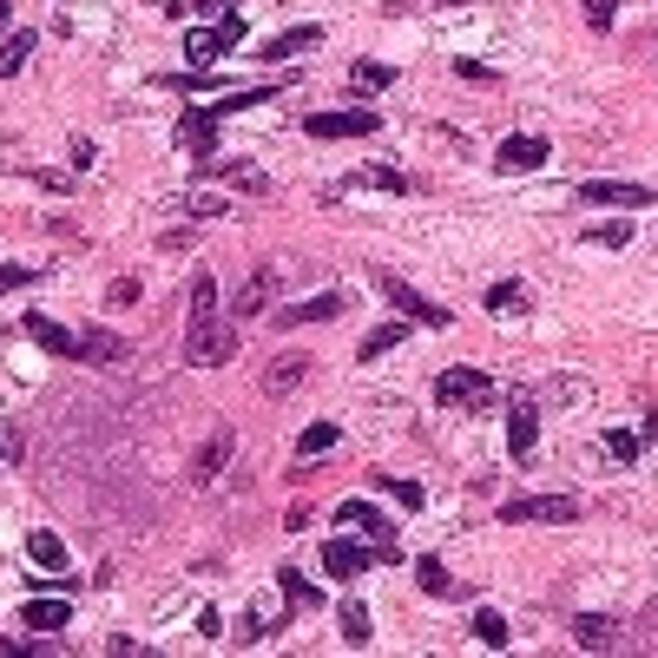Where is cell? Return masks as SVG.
I'll use <instances>...</instances> for the list:
<instances>
[{"label":"cell","instance_id":"1","mask_svg":"<svg viewBox=\"0 0 658 658\" xmlns=\"http://www.w3.org/2000/svg\"><path fill=\"white\" fill-rule=\"evenodd\" d=\"M376 290H382V297H389L395 310L408 316V323H422V329H448V323H455V310H448V303L422 297V290H415L408 277H395V270H376Z\"/></svg>","mask_w":658,"mask_h":658},{"label":"cell","instance_id":"2","mask_svg":"<svg viewBox=\"0 0 658 658\" xmlns=\"http://www.w3.org/2000/svg\"><path fill=\"white\" fill-rule=\"evenodd\" d=\"M237 356V323H224V316H204V323L185 329V362L191 369H218V362Z\"/></svg>","mask_w":658,"mask_h":658},{"label":"cell","instance_id":"3","mask_svg":"<svg viewBox=\"0 0 658 658\" xmlns=\"http://www.w3.org/2000/svg\"><path fill=\"white\" fill-rule=\"evenodd\" d=\"M435 402L481 415V408H494V382H487V369H441V376H435Z\"/></svg>","mask_w":658,"mask_h":658},{"label":"cell","instance_id":"4","mask_svg":"<svg viewBox=\"0 0 658 658\" xmlns=\"http://www.w3.org/2000/svg\"><path fill=\"white\" fill-rule=\"evenodd\" d=\"M237 40H244V14H231L224 27H198V33H185V60L204 73V66H218L224 53L237 47Z\"/></svg>","mask_w":658,"mask_h":658},{"label":"cell","instance_id":"5","mask_svg":"<svg viewBox=\"0 0 658 658\" xmlns=\"http://www.w3.org/2000/svg\"><path fill=\"white\" fill-rule=\"evenodd\" d=\"M507 527H527V520H580V501L573 494H520V501H501Z\"/></svg>","mask_w":658,"mask_h":658},{"label":"cell","instance_id":"6","mask_svg":"<svg viewBox=\"0 0 658 658\" xmlns=\"http://www.w3.org/2000/svg\"><path fill=\"white\" fill-rule=\"evenodd\" d=\"M376 132V112H362V106H349V112H310V139H369Z\"/></svg>","mask_w":658,"mask_h":658},{"label":"cell","instance_id":"7","mask_svg":"<svg viewBox=\"0 0 658 658\" xmlns=\"http://www.w3.org/2000/svg\"><path fill=\"white\" fill-rule=\"evenodd\" d=\"M218 119H224L218 106L185 112V119H178V145H185V152H198V158H218Z\"/></svg>","mask_w":658,"mask_h":658},{"label":"cell","instance_id":"8","mask_svg":"<svg viewBox=\"0 0 658 658\" xmlns=\"http://www.w3.org/2000/svg\"><path fill=\"white\" fill-rule=\"evenodd\" d=\"M547 158H553V145H547V139H533V132H514V139H501L494 165H501V172H540Z\"/></svg>","mask_w":658,"mask_h":658},{"label":"cell","instance_id":"9","mask_svg":"<svg viewBox=\"0 0 658 658\" xmlns=\"http://www.w3.org/2000/svg\"><path fill=\"white\" fill-rule=\"evenodd\" d=\"M343 310H349L343 290H323V297H310V303H283L270 323H277V329H297V323H329V316H343Z\"/></svg>","mask_w":658,"mask_h":658},{"label":"cell","instance_id":"10","mask_svg":"<svg viewBox=\"0 0 658 658\" xmlns=\"http://www.w3.org/2000/svg\"><path fill=\"white\" fill-rule=\"evenodd\" d=\"M580 204H619V211H639V204H652V191H645V185H626V178H586V185H580Z\"/></svg>","mask_w":658,"mask_h":658},{"label":"cell","instance_id":"11","mask_svg":"<svg viewBox=\"0 0 658 658\" xmlns=\"http://www.w3.org/2000/svg\"><path fill=\"white\" fill-rule=\"evenodd\" d=\"M231 455H237V435H231V428H218V435L204 441V455L191 461V487H211L224 468H231Z\"/></svg>","mask_w":658,"mask_h":658},{"label":"cell","instance_id":"12","mask_svg":"<svg viewBox=\"0 0 658 658\" xmlns=\"http://www.w3.org/2000/svg\"><path fill=\"white\" fill-rule=\"evenodd\" d=\"M533 441H540V415H533L527 389H514V408H507V448L527 461V455H533Z\"/></svg>","mask_w":658,"mask_h":658},{"label":"cell","instance_id":"13","mask_svg":"<svg viewBox=\"0 0 658 658\" xmlns=\"http://www.w3.org/2000/svg\"><path fill=\"white\" fill-rule=\"evenodd\" d=\"M277 290H283V264H257V270H251V283L237 290V310H231V316H257L270 297H277Z\"/></svg>","mask_w":658,"mask_h":658},{"label":"cell","instance_id":"14","mask_svg":"<svg viewBox=\"0 0 658 658\" xmlns=\"http://www.w3.org/2000/svg\"><path fill=\"white\" fill-rule=\"evenodd\" d=\"M369 566H376V553L356 547V540H329V547H323V573H329V580H356V573H369Z\"/></svg>","mask_w":658,"mask_h":658},{"label":"cell","instance_id":"15","mask_svg":"<svg viewBox=\"0 0 658 658\" xmlns=\"http://www.w3.org/2000/svg\"><path fill=\"white\" fill-rule=\"evenodd\" d=\"M20 329H27V336H33V343H40V349H47V356H66V362L79 356V336H73V329H60V323H53V316H27V323H20Z\"/></svg>","mask_w":658,"mask_h":658},{"label":"cell","instance_id":"16","mask_svg":"<svg viewBox=\"0 0 658 658\" xmlns=\"http://www.w3.org/2000/svg\"><path fill=\"white\" fill-rule=\"evenodd\" d=\"M132 343L112 336V329H79V362H126Z\"/></svg>","mask_w":658,"mask_h":658},{"label":"cell","instance_id":"17","mask_svg":"<svg viewBox=\"0 0 658 658\" xmlns=\"http://www.w3.org/2000/svg\"><path fill=\"white\" fill-rule=\"evenodd\" d=\"M573 639H580V652H612V645H619V626L599 619V612H580V619H573Z\"/></svg>","mask_w":658,"mask_h":658},{"label":"cell","instance_id":"18","mask_svg":"<svg viewBox=\"0 0 658 658\" xmlns=\"http://www.w3.org/2000/svg\"><path fill=\"white\" fill-rule=\"evenodd\" d=\"M198 172H211V178H231L237 191H270V178L257 172V165H231V158H198Z\"/></svg>","mask_w":658,"mask_h":658},{"label":"cell","instance_id":"19","mask_svg":"<svg viewBox=\"0 0 658 658\" xmlns=\"http://www.w3.org/2000/svg\"><path fill=\"white\" fill-rule=\"evenodd\" d=\"M27 560L47 566V573H66V540H60V533H47V527H33L27 533Z\"/></svg>","mask_w":658,"mask_h":658},{"label":"cell","instance_id":"20","mask_svg":"<svg viewBox=\"0 0 658 658\" xmlns=\"http://www.w3.org/2000/svg\"><path fill=\"white\" fill-rule=\"evenodd\" d=\"M303 376H310V362H303V356H277L264 369V389L270 395H290V389H303Z\"/></svg>","mask_w":658,"mask_h":658},{"label":"cell","instance_id":"21","mask_svg":"<svg viewBox=\"0 0 658 658\" xmlns=\"http://www.w3.org/2000/svg\"><path fill=\"white\" fill-rule=\"evenodd\" d=\"M415 573H422V593H428V599H455V593H461V580L435 560V553H422V560H415Z\"/></svg>","mask_w":658,"mask_h":658},{"label":"cell","instance_id":"22","mask_svg":"<svg viewBox=\"0 0 658 658\" xmlns=\"http://www.w3.org/2000/svg\"><path fill=\"white\" fill-rule=\"evenodd\" d=\"M73 606L66 599H27V632H66Z\"/></svg>","mask_w":658,"mask_h":658},{"label":"cell","instance_id":"23","mask_svg":"<svg viewBox=\"0 0 658 658\" xmlns=\"http://www.w3.org/2000/svg\"><path fill=\"white\" fill-rule=\"evenodd\" d=\"M316 40H323V27H290V33H277V40H264V60H290V53L316 47Z\"/></svg>","mask_w":658,"mask_h":658},{"label":"cell","instance_id":"24","mask_svg":"<svg viewBox=\"0 0 658 658\" xmlns=\"http://www.w3.org/2000/svg\"><path fill=\"white\" fill-rule=\"evenodd\" d=\"M336 441H343V428H336V422H310V428L297 435V455H303V461H316V455H329Z\"/></svg>","mask_w":658,"mask_h":658},{"label":"cell","instance_id":"25","mask_svg":"<svg viewBox=\"0 0 658 658\" xmlns=\"http://www.w3.org/2000/svg\"><path fill=\"white\" fill-rule=\"evenodd\" d=\"M27 53H33V33H7V40H0V79H14L20 66H27Z\"/></svg>","mask_w":658,"mask_h":658},{"label":"cell","instance_id":"26","mask_svg":"<svg viewBox=\"0 0 658 658\" xmlns=\"http://www.w3.org/2000/svg\"><path fill=\"white\" fill-rule=\"evenodd\" d=\"M408 336V323H382V329H369V336H362V362H376V356H389L395 343H402Z\"/></svg>","mask_w":658,"mask_h":658},{"label":"cell","instance_id":"27","mask_svg":"<svg viewBox=\"0 0 658 658\" xmlns=\"http://www.w3.org/2000/svg\"><path fill=\"white\" fill-rule=\"evenodd\" d=\"M474 639H481L487 652H501V645L514 639V632H507V619H501V612H474Z\"/></svg>","mask_w":658,"mask_h":658},{"label":"cell","instance_id":"28","mask_svg":"<svg viewBox=\"0 0 658 658\" xmlns=\"http://www.w3.org/2000/svg\"><path fill=\"white\" fill-rule=\"evenodd\" d=\"M343 185H369V191H408V178L395 172V165H369V172H356V178H343Z\"/></svg>","mask_w":658,"mask_h":658},{"label":"cell","instance_id":"29","mask_svg":"<svg viewBox=\"0 0 658 658\" xmlns=\"http://www.w3.org/2000/svg\"><path fill=\"white\" fill-rule=\"evenodd\" d=\"M632 237V224L626 218H606V224H586V244H599V251H619Z\"/></svg>","mask_w":658,"mask_h":658},{"label":"cell","instance_id":"30","mask_svg":"<svg viewBox=\"0 0 658 658\" xmlns=\"http://www.w3.org/2000/svg\"><path fill=\"white\" fill-rule=\"evenodd\" d=\"M487 310H494V316H520V310H527V290H520V283H494V290H487Z\"/></svg>","mask_w":658,"mask_h":658},{"label":"cell","instance_id":"31","mask_svg":"<svg viewBox=\"0 0 658 658\" xmlns=\"http://www.w3.org/2000/svg\"><path fill=\"white\" fill-rule=\"evenodd\" d=\"M606 455H612V461H626V468H632V461L645 455V441L632 435V428H606Z\"/></svg>","mask_w":658,"mask_h":658},{"label":"cell","instance_id":"32","mask_svg":"<svg viewBox=\"0 0 658 658\" xmlns=\"http://www.w3.org/2000/svg\"><path fill=\"white\" fill-rule=\"evenodd\" d=\"M362 86V93H382V86H395V66H382V60H356V73H349Z\"/></svg>","mask_w":658,"mask_h":658},{"label":"cell","instance_id":"33","mask_svg":"<svg viewBox=\"0 0 658 658\" xmlns=\"http://www.w3.org/2000/svg\"><path fill=\"white\" fill-rule=\"evenodd\" d=\"M204 316H218V283L211 277L191 283V323H204Z\"/></svg>","mask_w":658,"mask_h":658},{"label":"cell","instance_id":"34","mask_svg":"<svg viewBox=\"0 0 658 658\" xmlns=\"http://www.w3.org/2000/svg\"><path fill=\"white\" fill-rule=\"evenodd\" d=\"M343 639L349 645H369V612H362L356 599H343Z\"/></svg>","mask_w":658,"mask_h":658},{"label":"cell","instance_id":"35","mask_svg":"<svg viewBox=\"0 0 658 658\" xmlns=\"http://www.w3.org/2000/svg\"><path fill=\"white\" fill-rule=\"evenodd\" d=\"M139 303V277H112L106 283V310H132Z\"/></svg>","mask_w":658,"mask_h":658},{"label":"cell","instance_id":"36","mask_svg":"<svg viewBox=\"0 0 658 658\" xmlns=\"http://www.w3.org/2000/svg\"><path fill=\"white\" fill-rule=\"evenodd\" d=\"M277 580H283V599H297V606H316V586H310V580H303L297 566H283Z\"/></svg>","mask_w":658,"mask_h":658},{"label":"cell","instance_id":"37","mask_svg":"<svg viewBox=\"0 0 658 658\" xmlns=\"http://www.w3.org/2000/svg\"><path fill=\"white\" fill-rule=\"evenodd\" d=\"M376 487H382V494H395L402 507H422V487H415V481H395V474H376Z\"/></svg>","mask_w":658,"mask_h":658},{"label":"cell","instance_id":"38","mask_svg":"<svg viewBox=\"0 0 658 658\" xmlns=\"http://www.w3.org/2000/svg\"><path fill=\"white\" fill-rule=\"evenodd\" d=\"M185 211H191V218H224L231 204H224V198H211V191H191V198H185Z\"/></svg>","mask_w":658,"mask_h":658},{"label":"cell","instance_id":"39","mask_svg":"<svg viewBox=\"0 0 658 658\" xmlns=\"http://www.w3.org/2000/svg\"><path fill=\"white\" fill-rule=\"evenodd\" d=\"M612 20H619V0H586V27H599V33H606Z\"/></svg>","mask_w":658,"mask_h":658},{"label":"cell","instance_id":"40","mask_svg":"<svg viewBox=\"0 0 658 658\" xmlns=\"http://www.w3.org/2000/svg\"><path fill=\"white\" fill-rule=\"evenodd\" d=\"M33 277H40L33 264H0V297H7V290H20V283H33Z\"/></svg>","mask_w":658,"mask_h":658},{"label":"cell","instance_id":"41","mask_svg":"<svg viewBox=\"0 0 658 658\" xmlns=\"http://www.w3.org/2000/svg\"><path fill=\"white\" fill-rule=\"evenodd\" d=\"M198 632H204V639H224V612L204 606V612H198Z\"/></svg>","mask_w":658,"mask_h":658},{"label":"cell","instance_id":"42","mask_svg":"<svg viewBox=\"0 0 658 658\" xmlns=\"http://www.w3.org/2000/svg\"><path fill=\"white\" fill-rule=\"evenodd\" d=\"M66 158H73V172H93V139H73V152H66Z\"/></svg>","mask_w":658,"mask_h":658},{"label":"cell","instance_id":"43","mask_svg":"<svg viewBox=\"0 0 658 658\" xmlns=\"http://www.w3.org/2000/svg\"><path fill=\"white\" fill-rule=\"evenodd\" d=\"M191 7H198V14H211L224 27V20H231V0H191Z\"/></svg>","mask_w":658,"mask_h":658}]
</instances>
